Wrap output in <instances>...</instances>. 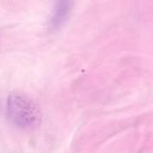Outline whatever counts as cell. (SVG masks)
Returning a JSON list of instances; mask_svg holds the SVG:
<instances>
[{"mask_svg": "<svg viewBox=\"0 0 153 153\" xmlns=\"http://www.w3.org/2000/svg\"><path fill=\"white\" fill-rule=\"evenodd\" d=\"M7 115L17 127L35 128L41 122V111L34 100L22 92H12L7 99Z\"/></svg>", "mask_w": 153, "mask_h": 153, "instance_id": "obj_1", "label": "cell"}, {"mask_svg": "<svg viewBox=\"0 0 153 153\" xmlns=\"http://www.w3.org/2000/svg\"><path fill=\"white\" fill-rule=\"evenodd\" d=\"M74 7V0H56L53 15L49 19V27L53 30L61 28L68 20Z\"/></svg>", "mask_w": 153, "mask_h": 153, "instance_id": "obj_2", "label": "cell"}]
</instances>
